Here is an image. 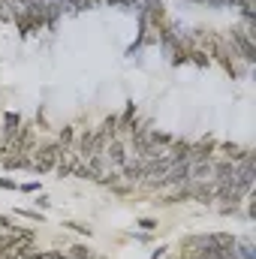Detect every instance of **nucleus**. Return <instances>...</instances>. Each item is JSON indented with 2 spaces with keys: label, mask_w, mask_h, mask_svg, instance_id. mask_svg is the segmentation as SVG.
Masks as SVG:
<instances>
[{
  "label": "nucleus",
  "mask_w": 256,
  "mask_h": 259,
  "mask_svg": "<svg viewBox=\"0 0 256 259\" xmlns=\"http://www.w3.org/2000/svg\"><path fill=\"white\" fill-rule=\"evenodd\" d=\"M187 181H190V163H187V160H181V163H175V166L166 172L163 187H184Z\"/></svg>",
  "instance_id": "4"
},
{
  "label": "nucleus",
  "mask_w": 256,
  "mask_h": 259,
  "mask_svg": "<svg viewBox=\"0 0 256 259\" xmlns=\"http://www.w3.org/2000/svg\"><path fill=\"white\" fill-rule=\"evenodd\" d=\"M187 61H193L196 66H208L211 64V58H208L205 52H187Z\"/></svg>",
  "instance_id": "7"
},
{
  "label": "nucleus",
  "mask_w": 256,
  "mask_h": 259,
  "mask_svg": "<svg viewBox=\"0 0 256 259\" xmlns=\"http://www.w3.org/2000/svg\"><path fill=\"white\" fill-rule=\"evenodd\" d=\"M88 259H103V256H88Z\"/></svg>",
  "instance_id": "14"
},
{
  "label": "nucleus",
  "mask_w": 256,
  "mask_h": 259,
  "mask_svg": "<svg viewBox=\"0 0 256 259\" xmlns=\"http://www.w3.org/2000/svg\"><path fill=\"white\" fill-rule=\"evenodd\" d=\"M0 187H3V190H18V184H15V181H6V178H0Z\"/></svg>",
  "instance_id": "12"
},
{
  "label": "nucleus",
  "mask_w": 256,
  "mask_h": 259,
  "mask_svg": "<svg viewBox=\"0 0 256 259\" xmlns=\"http://www.w3.org/2000/svg\"><path fill=\"white\" fill-rule=\"evenodd\" d=\"M61 145L58 142H49V145H42V148H36L33 154V160H30V172H36V175H42V172H52L55 166H58V157H61Z\"/></svg>",
  "instance_id": "1"
},
{
  "label": "nucleus",
  "mask_w": 256,
  "mask_h": 259,
  "mask_svg": "<svg viewBox=\"0 0 256 259\" xmlns=\"http://www.w3.org/2000/svg\"><path fill=\"white\" fill-rule=\"evenodd\" d=\"M3 229H12V220H9V217H3V214H0V232H3Z\"/></svg>",
  "instance_id": "13"
},
{
  "label": "nucleus",
  "mask_w": 256,
  "mask_h": 259,
  "mask_svg": "<svg viewBox=\"0 0 256 259\" xmlns=\"http://www.w3.org/2000/svg\"><path fill=\"white\" fill-rule=\"evenodd\" d=\"M58 145H61V148H75V130H72V127H64V130H61V136H58Z\"/></svg>",
  "instance_id": "6"
},
{
  "label": "nucleus",
  "mask_w": 256,
  "mask_h": 259,
  "mask_svg": "<svg viewBox=\"0 0 256 259\" xmlns=\"http://www.w3.org/2000/svg\"><path fill=\"white\" fill-rule=\"evenodd\" d=\"M69 256H72V259H88L91 253H88V247H81V244H75V247H69Z\"/></svg>",
  "instance_id": "8"
},
{
  "label": "nucleus",
  "mask_w": 256,
  "mask_h": 259,
  "mask_svg": "<svg viewBox=\"0 0 256 259\" xmlns=\"http://www.w3.org/2000/svg\"><path fill=\"white\" fill-rule=\"evenodd\" d=\"M121 178H127V184H142L145 181V160L136 157V160H127L121 166Z\"/></svg>",
  "instance_id": "5"
},
{
  "label": "nucleus",
  "mask_w": 256,
  "mask_h": 259,
  "mask_svg": "<svg viewBox=\"0 0 256 259\" xmlns=\"http://www.w3.org/2000/svg\"><path fill=\"white\" fill-rule=\"evenodd\" d=\"M136 226H142L145 232H151V229H157V220H151V217H145V220H139Z\"/></svg>",
  "instance_id": "9"
},
{
  "label": "nucleus",
  "mask_w": 256,
  "mask_h": 259,
  "mask_svg": "<svg viewBox=\"0 0 256 259\" xmlns=\"http://www.w3.org/2000/svg\"><path fill=\"white\" fill-rule=\"evenodd\" d=\"M21 217H27V220H42V214L39 211H18Z\"/></svg>",
  "instance_id": "11"
},
{
  "label": "nucleus",
  "mask_w": 256,
  "mask_h": 259,
  "mask_svg": "<svg viewBox=\"0 0 256 259\" xmlns=\"http://www.w3.org/2000/svg\"><path fill=\"white\" fill-rule=\"evenodd\" d=\"M39 259H66V256L61 253V250H42V253H39Z\"/></svg>",
  "instance_id": "10"
},
{
  "label": "nucleus",
  "mask_w": 256,
  "mask_h": 259,
  "mask_svg": "<svg viewBox=\"0 0 256 259\" xmlns=\"http://www.w3.org/2000/svg\"><path fill=\"white\" fill-rule=\"evenodd\" d=\"M232 52L244 61V64H253L256 61V46H253V27H235L232 30Z\"/></svg>",
  "instance_id": "2"
},
{
  "label": "nucleus",
  "mask_w": 256,
  "mask_h": 259,
  "mask_svg": "<svg viewBox=\"0 0 256 259\" xmlns=\"http://www.w3.org/2000/svg\"><path fill=\"white\" fill-rule=\"evenodd\" d=\"M18 244H33V235L27 232V229H18V226H12V229H3L0 232V256L3 253H9L12 247H18Z\"/></svg>",
  "instance_id": "3"
}]
</instances>
